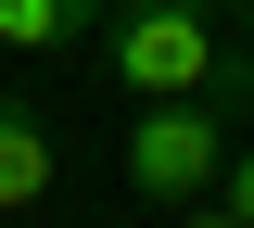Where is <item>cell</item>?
Masks as SVG:
<instances>
[{"label":"cell","mask_w":254,"mask_h":228,"mask_svg":"<svg viewBox=\"0 0 254 228\" xmlns=\"http://www.w3.org/2000/svg\"><path fill=\"white\" fill-rule=\"evenodd\" d=\"M102 64H115L140 101L254 114V38H229L216 0H115V13H102Z\"/></svg>","instance_id":"6da1fadb"},{"label":"cell","mask_w":254,"mask_h":228,"mask_svg":"<svg viewBox=\"0 0 254 228\" xmlns=\"http://www.w3.org/2000/svg\"><path fill=\"white\" fill-rule=\"evenodd\" d=\"M216 203H229V228H254V139H229V165H216Z\"/></svg>","instance_id":"5b68a950"},{"label":"cell","mask_w":254,"mask_h":228,"mask_svg":"<svg viewBox=\"0 0 254 228\" xmlns=\"http://www.w3.org/2000/svg\"><path fill=\"white\" fill-rule=\"evenodd\" d=\"M216 13H229V26H254V0H216Z\"/></svg>","instance_id":"52a82bcc"},{"label":"cell","mask_w":254,"mask_h":228,"mask_svg":"<svg viewBox=\"0 0 254 228\" xmlns=\"http://www.w3.org/2000/svg\"><path fill=\"white\" fill-rule=\"evenodd\" d=\"M178 228H229V203H216V190H203V203H178Z\"/></svg>","instance_id":"8992f818"},{"label":"cell","mask_w":254,"mask_h":228,"mask_svg":"<svg viewBox=\"0 0 254 228\" xmlns=\"http://www.w3.org/2000/svg\"><path fill=\"white\" fill-rule=\"evenodd\" d=\"M229 139H242V114H216V101H140V127H127V190L178 216V203L216 190Z\"/></svg>","instance_id":"7a4b0ae2"},{"label":"cell","mask_w":254,"mask_h":228,"mask_svg":"<svg viewBox=\"0 0 254 228\" xmlns=\"http://www.w3.org/2000/svg\"><path fill=\"white\" fill-rule=\"evenodd\" d=\"M102 13L115 0H0V51H76L102 38Z\"/></svg>","instance_id":"277c9868"},{"label":"cell","mask_w":254,"mask_h":228,"mask_svg":"<svg viewBox=\"0 0 254 228\" xmlns=\"http://www.w3.org/2000/svg\"><path fill=\"white\" fill-rule=\"evenodd\" d=\"M51 203V114L0 89V216H38Z\"/></svg>","instance_id":"3957f363"}]
</instances>
